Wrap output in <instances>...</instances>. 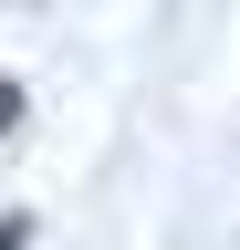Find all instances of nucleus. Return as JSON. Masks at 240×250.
<instances>
[{
  "label": "nucleus",
  "mask_w": 240,
  "mask_h": 250,
  "mask_svg": "<svg viewBox=\"0 0 240 250\" xmlns=\"http://www.w3.org/2000/svg\"><path fill=\"white\" fill-rule=\"evenodd\" d=\"M11 115H21V83H11V73H0V136H11Z\"/></svg>",
  "instance_id": "obj_1"
}]
</instances>
